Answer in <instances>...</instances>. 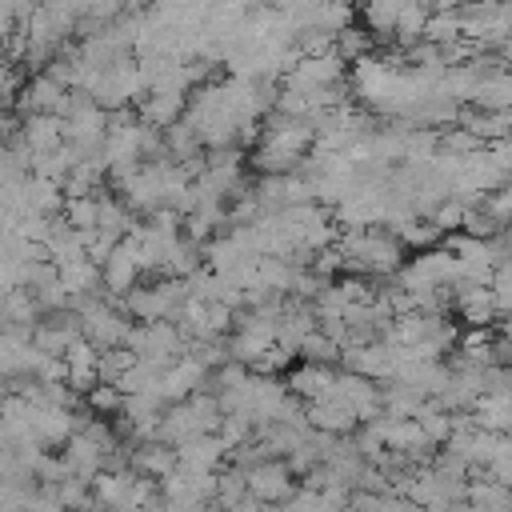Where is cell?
I'll use <instances>...</instances> for the list:
<instances>
[{"instance_id": "5", "label": "cell", "mask_w": 512, "mask_h": 512, "mask_svg": "<svg viewBox=\"0 0 512 512\" xmlns=\"http://www.w3.org/2000/svg\"><path fill=\"white\" fill-rule=\"evenodd\" d=\"M428 20H432L428 0H404V4H400V20H396V40H400L404 48L420 44V40H424Z\"/></svg>"}, {"instance_id": "9", "label": "cell", "mask_w": 512, "mask_h": 512, "mask_svg": "<svg viewBox=\"0 0 512 512\" xmlns=\"http://www.w3.org/2000/svg\"><path fill=\"white\" fill-rule=\"evenodd\" d=\"M296 384H300L304 392H328V376H324V372H300Z\"/></svg>"}, {"instance_id": "2", "label": "cell", "mask_w": 512, "mask_h": 512, "mask_svg": "<svg viewBox=\"0 0 512 512\" xmlns=\"http://www.w3.org/2000/svg\"><path fill=\"white\" fill-rule=\"evenodd\" d=\"M68 104H72V88L56 84L48 72L32 76V80L16 92V112H20V116H32V112H56V116H64Z\"/></svg>"}, {"instance_id": "3", "label": "cell", "mask_w": 512, "mask_h": 512, "mask_svg": "<svg viewBox=\"0 0 512 512\" xmlns=\"http://www.w3.org/2000/svg\"><path fill=\"white\" fill-rule=\"evenodd\" d=\"M20 140L32 148V156L56 152L64 144V116H56V112H32V116H24Z\"/></svg>"}, {"instance_id": "8", "label": "cell", "mask_w": 512, "mask_h": 512, "mask_svg": "<svg viewBox=\"0 0 512 512\" xmlns=\"http://www.w3.org/2000/svg\"><path fill=\"white\" fill-rule=\"evenodd\" d=\"M84 332H88L92 340H96V336H100V340H120V336H124V324H120L116 316H108V312H100V308H96V312H88Z\"/></svg>"}, {"instance_id": "1", "label": "cell", "mask_w": 512, "mask_h": 512, "mask_svg": "<svg viewBox=\"0 0 512 512\" xmlns=\"http://www.w3.org/2000/svg\"><path fill=\"white\" fill-rule=\"evenodd\" d=\"M344 76V56L332 48L324 56H300L288 72V88L292 92H324V88H336Z\"/></svg>"}, {"instance_id": "7", "label": "cell", "mask_w": 512, "mask_h": 512, "mask_svg": "<svg viewBox=\"0 0 512 512\" xmlns=\"http://www.w3.org/2000/svg\"><path fill=\"white\" fill-rule=\"evenodd\" d=\"M180 112H184V92H152L144 100V120L152 124H176Z\"/></svg>"}, {"instance_id": "4", "label": "cell", "mask_w": 512, "mask_h": 512, "mask_svg": "<svg viewBox=\"0 0 512 512\" xmlns=\"http://www.w3.org/2000/svg\"><path fill=\"white\" fill-rule=\"evenodd\" d=\"M404 0H360V24L372 32V40H392Z\"/></svg>"}, {"instance_id": "6", "label": "cell", "mask_w": 512, "mask_h": 512, "mask_svg": "<svg viewBox=\"0 0 512 512\" xmlns=\"http://www.w3.org/2000/svg\"><path fill=\"white\" fill-rule=\"evenodd\" d=\"M332 48L344 56V60H364L368 52H372V32L364 28V24H348V28H340L336 32V40H332Z\"/></svg>"}]
</instances>
